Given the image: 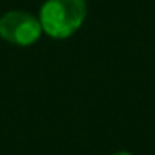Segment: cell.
Here are the masks:
<instances>
[{"mask_svg":"<svg viewBox=\"0 0 155 155\" xmlns=\"http://www.w3.org/2000/svg\"><path fill=\"white\" fill-rule=\"evenodd\" d=\"M87 18L85 0H45L40 9L41 31L51 38H69L83 25Z\"/></svg>","mask_w":155,"mask_h":155,"instance_id":"cell-1","label":"cell"},{"mask_svg":"<svg viewBox=\"0 0 155 155\" xmlns=\"http://www.w3.org/2000/svg\"><path fill=\"white\" fill-rule=\"evenodd\" d=\"M112 155H132L130 152H117V153H112Z\"/></svg>","mask_w":155,"mask_h":155,"instance_id":"cell-3","label":"cell"},{"mask_svg":"<svg viewBox=\"0 0 155 155\" xmlns=\"http://www.w3.org/2000/svg\"><path fill=\"white\" fill-rule=\"evenodd\" d=\"M41 24L36 16L25 11H7L0 16V38L7 43L27 47L41 36Z\"/></svg>","mask_w":155,"mask_h":155,"instance_id":"cell-2","label":"cell"}]
</instances>
